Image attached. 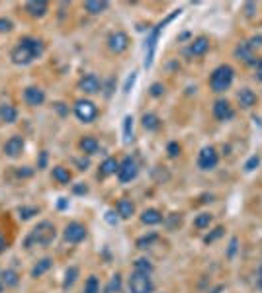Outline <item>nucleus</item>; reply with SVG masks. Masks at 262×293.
Here are the masks:
<instances>
[{"mask_svg": "<svg viewBox=\"0 0 262 293\" xmlns=\"http://www.w3.org/2000/svg\"><path fill=\"white\" fill-rule=\"evenodd\" d=\"M45 51V43L36 37H22L18 45L12 49V63L16 65H30L36 59H39Z\"/></svg>", "mask_w": 262, "mask_h": 293, "instance_id": "obj_1", "label": "nucleus"}, {"mask_svg": "<svg viewBox=\"0 0 262 293\" xmlns=\"http://www.w3.org/2000/svg\"><path fill=\"white\" fill-rule=\"evenodd\" d=\"M57 237V231H55V225L49 223V221H41L32 233L30 237L26 238V246L32 248V244H39V246H49Z\"/></svg>", "mask_w": 262, "mask_h": 293, "instance_id": "obj_2", "label": "nucleus"}, {"mask_svg": "<svg viewBox=\"0 0 262 293\" xmlns=\"http://www.w3.org/2000/svg\"><path fill=\"white\" fill-rule=\"evenodd\" d=\"M233 80H235V69L231 65H219L217 69H213L209 76V86L213 92H227Z\"/></svg>", "mask_w": 262, "mask_h": 293, "instance_id": "obj_3", "label": "nucleus"}, {"mask_svg": "<svg viewBox=\"0 0 262 293\" xmlns=\"http://www.w3.org/2000/svg\"><path fill=\"white\" fill-rule=\"evenodd\" d=\"M180 12L182 10H174L165 22H161L151 34H149V37H147V43H145V51H147V59H145V67L149 69L151 67V63H153V55H155V49H157V41H159V37H161V34H163V30H165V26L167 24H170L176 16H180Z\"/></svg>", "mask_w": 262, "mask_h": 293, "instance_id": "obj_4", "label": "nucleus"}, {"mask_svg": "<svg viewBox=\"0 0 262 293\" xmlns=\"http://www.w3.org/2000/svg\"><path fill=\"white\" fill-rule=\"evenodd\" d=\"M127 287L129 293H153L155 291V283L151 279V274H143V272H131L129 279H127Z\"/></svg>", "mask_w": 262, "mask_h": 293, "instance_id": "obj_5", "label": "nucleus"}, {"mask_svg": "<svg viewBox=\"0 0 262 293\" xmlns=\"http://www.w3.org/2000/svg\"><path fill=\"white\" fill-rule=\"evenodd\" d=\"M139 174V166L135 163V159H131V157H125L121 163H119V168H117V178L121 184H127L131 180H135Z\"/></svg>", "mask_w": 262, "mask_h": 293, "instance_id": "obj_6", "label": "nucleus"}, {"mask_svg": "<svg viewBox=\"0 0 262 293\" xmlns=\"http://www.w3.org/2000/svg\"><path fill=\"white\" fill-rule=\"evenodd\" d=\"M75 115H76L82 123H90V121L96 119L98 108H96V104L90 102V100H78V102L75 104Z\"/></svg>", "mask_w": 262, "mask_h": 293, "instance_id": "obj_7", "label": "nucleus"}, {"mask_svg": "<svg viewBox=\"0 0 262 293\" xmlns=\"http://www.w3.org/2000/svg\"><path fill=\"white\" fill-rule=\"evenodd\" d=\"M63 237H65V240H67V242H71V244H78V242H82V240L86 238V227H84L82 223L73 221V223H69V225L65 227Z\"/></svg>", "mask_w": 262, "mask_h": 293, "instance_id": "obj_8", "label": "nucleus"}, {"mask_svg": "<svg viewBox=\"0 0 262 293\" xmlns=\"http://www.w3.org/2000/svg\"><path fill=\"white\" fill-rule=\"evenodd\" d=\"M219 163V155L215 153L213 146H204L198 155V166L202 170H213Z\"/></svg>", "mask_w": 262, "mask_h": 293, "instance_id": "obj_9", "label": "nucleus"}, {"mask_svg": "<svg viewBox=\"0 0 262 293\" xmlns=\"http://www.w3.org/2000/svg\"><path fill=\"white\" fill-rule=\"evenodd\" d=\"M108 47L113 53H123L129 47V36L125 32H112L108 37Z\"/></svg>", "mask_w": 262, "mask_h": 293, "instance_id": "obj_10", "label": "nucleus"}, {"mask_svg": "<svg viewBox=\"0 0 262 293\" xmlns=\"http://www.w3.org/2000/svg\"><path fill=\"white\" fill-rule=\"evenodd\" d=\"M213 115L217 121H229L235 117V110L227 100H217L213 104Z\"/></svg>", "mask_w": 262, "mask_h": 293, "instance_id": "obj_11", "label": "nucleus"}, {"mask_svg": "<svg viewBox=\"0 0 262 293\" xmlns=\"http://www.w3.org/2000/svg\"><path fill=\"white\" fill-rule=\"evenodd\" d=\"M24 145H26V143H24V137H20V135L10 137V139L4 143V155L10 157V159L20 157L22 151H24Z\"/></svg>", "mask_w": 262, "mask_h": 293, "instance_id": "obj_12", "label": "nucleus"}, {"mask_svg": "<svg viewBox=\"0 0 262 293\" xmlns=\"http://www.w3.org/2000/svg\"><path fill=\"white\" fill-rule=\"evenodd\" d=\"M78 88L84 92V94H96L102 90V82L96 74H84L80 80H78Z\"/></svg>", "mask_w": 262, "mask_h": 293, "instance_id": "obj_13", "label": "nucleus"}, {"mask_svg": "<svg viewBox=\"0 0 262 293\" xmlns=\"http://www.w3.org/2000/svg\"><path fill=\"white\" fill-rule=\"evenodd\" d=\"M24 100H26L28 106L37 108V106H41V104L45 102V92H43L39 86H28V88L24 90Z\"/></svg>", "mask_w": 262, "mask_h": 293, "instance_id": "obj_14", "label": "nucleus"}, {"mask_svg": "<svg viewBox=\"0 0 262 293\" xmlns=\"http://www.w3.org/2000/svg\"><path fill=\"white\" fill-rule=\"evenodd\" d=\"M47 8H49V4L45 2V0H30V2H26V12L30 16H34V18L45 16Z\"/></svg>", "mask_w": 262, "mask_h": 293, "instance_id": "obj_15", "label": "nucleus"}, {"mask_svg": "<svg viewBox=\"0 0 262 293\" xmlns=\"http://www.w3.org/2000/svg\"><path fill=\"white\" fill-rule=\"evenodd\" d=\"M207 49H209V41H207V37H196V39L190 43V47H188V55L202 57V55H206V53H207Z\"/></svg>", "mask_w": 262, "mask_h": 293, "instance_id": "obj_16", "label": "nucleus"}, {"mask_svg": "<svg viewBox=\"0 0 262 293\" xmlns=\"http://www.w3.org/2000/svg\"><path fill=\"white\" fill-rule=\"evenodd\" d=\"M237 100H239V106L244 108V110H250L254 104H256V94L250 90V88H241L237 92Z\"/></svg>", "mask_w": 262, "mask_h": 293, "instance_id": "obj_17", "label": "nucleus"}, {"mask_svg": "<svg viewBox=\"0 0 262 293\" xmlns=\"http://www.w3.org/2000/svg\"><path fill=\"white\" fill-rule=\"evenodd\" d=\"M235 57H237L239 61L246 63V65H256V61H254V51H250L244 41L235 47Z\"/></svg>", "mask_w": 262, "mask_h": 293, "instance_id": "obj_18", "label": "nucleus"}, {"mask_svg": "<svg viewBox=\"0 0 262 293\" xmlns=\"http://www.w3.org/2000/svg\"><path fill=\"white\" fill-rule=\"evenodd\" d=\"M78 146H80V151H82L84 155H94V153H98V149H100V143H98V139H96V137L86 135V137H82V139H80Z\"/></svg>", "mask_w": 262, "mask_h": 293, "instance_id": "obj_19", "label": "nucleus"}, {"mask_svg": "<svg viewBox=\"0 0 262 293\" xmlns=\"http://www.w3.org/2000/svg\"><path fill=\"white\" fill-rule=\"evenodd\" d=\"M117 168H119V161H115L113 157H108L102 165H100V170H98V174L102 176V178H106V176H112V174H117Z\"/></svg>", "mask_w": 262, "mask_h": 293, "instance_id": "obj_20", "label": "nucleus"}, {"mask_svg": "<svg viewBox=\"0 0 262 293\" xmlns=\"http://www.w3.org/2000/svg\"><path fill=\"white\" fill-rule=\"evenodd\" d=\"M115 209H117V215H119L121 219H129L131 215L135 213V205H133V201L127 200V198L119 200V201H117V205H115Z\"/></svg>", "mask_w": 262, "mask_h": 293, "instance_id": "obj_21", "label": "nucleus"}, {"mask_svg": "<svg viewBox=\"0 0 262 293\" xmlns=\"http://www.w3.org/2000/svg\"><path fill=\"white\" fill-rule=\"evenodd\" d=\"M163 221V215H161V211L159 209H145L143 213H141V223L143 225H149V227H153V225H159Z\"/></svg>", "mask_w": 262, "mask_h": 293, "instance_id": "obj_22", "label": "nucleus"}, {"mask_svg": "<svg viewBox=\"0 0 262 293\" xmlns=\"http://www.w3.org/2000/svg\"><path fill=\"white\" fill-rule=\"evenodd\" d=\"M0 119L4 123H14L18 119V110L12 104H2L0 106Z\"/></svg>", "mask_w": 262, "mask_h": 293, "instance_id": "obj_23", "label": "nucleus"}, {"mask_svg": "<svg viewBox=\"0 0 262 293\" xmlns=\"http://www.w3.org/2000/svg\"><path fill=\"white\" fill-rule=\"evenodd\" d=\"M110 8V2H106V0H90V2H84V10L88 14H102Z\"/></svg>", "mask_w": 262, "mask_h": 293, "instance_id": "obj_24", "label": "nucleus"}, {"mask_svg": "<svg viewBox=\"0 0 262 293\" xmlns=\"http://www.w3.org/2000/svg\"><path fill=\"white\" fill-rule=\"evenodd\" d=\"M71 172H69V168H65V166H55L53 168V180L57 182V184H69L71 182Z\"/></svg>", "mask_w": 262, "mask_h": 293, "instance_id": "obj_25", "label": "nucleus"}, {"mask_svg": "<svg viewBox=\"0 0 262 293\" xmlns=\"http://www.w3.org/2000/svg\"><path fill=\"white\" fill-rule=\"evenodd\" d=\"M141 121H143V127H145L147 131H157V129L161 127V119H159L155 113H145V115L141 117Z\"/></svg>", "mask_w": 262, "mask_h": 293, "instance_id": "obj_26", "label": "nucleus"}, {"mask_svg": "<svg viewBox=\"0 0 262 293\" xmlns=\"http://www.w3.org/2000/svg\"><path fill=\"white\" fill-rule=\"evenodd\" d=\"M51 266H53V260H51V258H43V260H39V262L36 264V268L32 270V275H34V277H41Z\"/></svg>", "mask_w": 262, "mask_h": 293, "instance_id": "obj_27", "label": "nucleus"}, {"mask_svg": "<svg viewBox=\"0 0 262 293\" xmlns=\"http://www.w3.org/2000/svg\"><path fill=\"white\" fill-rule=\"evenodd\" d=\"M0 275H2V285H6V287H14L20 281V275L14 270H4Z\"/></svg>", "mask_w": 262, "mask_h": 293, "instance_id": "obj_28", "label": "nucleus"}, {"mask_svg": "<svg viewBox=\"0 0 262 293\" xmlns=\"http://www.w3.org/2000/svg\"><path fill=\"white\" fill-rule=\"evenodd\" d=\"M131 139H133V117L127 115L123 119V141L129 143Z\"/></svg>", "mask_w": 262, "mask_h": 293, "instance_id": "obj_29", "label": "nucleus"}, {"mask_svg": "<svg viewBox=\"0 0 262 293\" xmlns=\"http://www.w3.org/2000/svg\"><path fill=\"white\" fill-rule=\"evenodd\" d=\"M211 221H213L211 213H200V215L194 219V227H196V229H207V227L211 225Z\"/></svg>", "mask_w": 262, "mask_h": 293, "instance_id": "obj_30", "label": "nucleus"}, {"mask_svg": "<svg viewBox=\"0 0 262 293\" xmlns=\"http://www.w3.org/2000/svg\"><path fill=\"white\" fill-rule=\"evenodd\" d=\"M133 268H135V272H143V274H151V272H153V264H151V260H147V258L135 260Z\"/></svg>", "mask_w": 262, "mask_h": 293, "instance_id": "obj_31", "label": "nucleus"}, {"mask_svg": "<svg viewBox=\"0 0 262 293\" xmlns=\"http://www.w3.org/2000/svg\"><path fill=\"white\" fill-rule=\"evenodd\" d=\"M78 277V268H75V266H71L69 270H67V274H65V281H63V287L65 289H69L73 283H75V279Z\"/></svg>", "mask_w": 262, "mask_h": 293, "instance_id": "obj_32", "label": "nucleus"}, {"mask_svg": "<svg viewBox=\"0 0 262 293\" xmlns=\"http://www.w3.org/2000/svg\"><path fill=\"white\" fill-rule=\"evenodd\" d=\"M84 293H100V281L96 275H90L84 283Z\"/></svg>", "mask_w": 262, "mask_h": 293, "instance_id": "obj_33", "label": "nucleus"}, {"mask_svg": "<svg viewBox=\"0 0 262 293\" xmlns=\"http://www.w3.org/2000/svg\"><path fill=\"white\" fill-rule=\"evenodd\" d=\"M119 287H121V275L115 274V275H112V279H110L108 293H115V291H119Z\"/></svg>", "mask_w": 262, "mask_h": 293, "instance_id": "obj_34", "label": "nucleus"}, {"mask_svg": "<svg viewBox=\"0 0 262 293\" xmlns=\"http://www.w3.org/2000/svg\"><path fill=\"white\" fill-rule=\"evenodd\" d=\"M246 45H248V49L250 51H254V49H258V47H262V36L258 34V36H252L248 41H244Z\"/></svg>", "mask_w": 262, "mask_h": 293, "instance_id": "obj_35", "label": "nucleus"}, {"mask_svg": "<svg viewBox=\"0 0 262 293\" xmlns=\"http://www.w3.org/2000/svg\"><path fill=\"white\" fill-rule=\"evenodd\" d=\"M258 165H260V157H258V155H254V157H250V159L244 163V170H246V172H252Z\"/></svg>", "mask_w": 262, "mask_h": 293, "instance_id": "obj_36", "label": "nucleus"}, {"mask_svg": "<svg viewBox=\"0 0 262 293\" xmlns=\"http://www.w3.org/2000/svg\"><path fill=\"white\" fill-rule=\"evenodd\" d=\"M167 151H168V157H170V159H176V157H180V145L172 141V143H168Z\"/></svg>", "mask_w": 262, "mask_h": 293, "instance_id": "obj_37", "label": "nucleus"}, {"mask_svg": "<svg viewBox=\"0 0 262 293\" xmlns=\"http://www.w3.org/2000/svg\"><path fill=\"white\" fill-rule=\"evenodd\" d=\"M37 207H20V217L22 219H30V217H34V215H37Z\"/></svg>", "mask_w": 262, "mask_h": 293, "instance_id": "obj_38", "label": "nucleus"}, {"mask_svg": "<svg viewBox=\"0 0 262 293\" xmlns=\"http://www.w3.org/2000/svg\"><path fill=\"white\" fill-rule=\"evenodd\" d=\"M12 28H14V24L8 18H0V34H8V32H12Z\"/></svg>", "mask_w": 262, "mask_h": 293, "instance_id": "obj_39", "label": "nucleus"}, {"mask_svg": "<svg viewBox=\"0 0 262 293\" xmlns=\"http://www.w3.org/2000/svg\"><path fill=\"white\" fill-rule=\"evenodd\" d=\"M223 231H225V229H223V227H217V229H215V231H213V233H211V235H207V237H206V238H204V242H206V244H209V242H213V240H215V238H219V237H221V235H223Z\"/></svg>", "mask_w": 262, "mask_h": 293, "instance_id": "obj_40", "label": "nucleus"}, {"mask_svg": "<svg viewBox=\"0 0 262 293\" xmlns=\"http://www.w3.org/2000/svg\"><path fill=\"white\" fill-rule=\"evenodd\" d=\"M149 92H151V96H153V98H159V96H163V94H165V86H163V84H159V82H155V84L151 86V90H149Z\"/></svg>", "mask_w": 262, "mask_h": 293, "instance_id": "obj_41", "label": "nucleus"}, {"mask_svg": "<svg viewBox=\"0 0 262 293\" xmlns=\"http://www.w3.org/2000/svg\"><path fill=\"white\" fill-rule=\"evenodd\" d=\"M157 238V235H149V237H143V238H139L137 240V246L139 248H147L149 244H151V240H155Z\"/></svg>", "mask_w": 262, "mask_h": 293, "instance_id": "obj_42", "label": "nucleus"}, {"mask_svg": "<svg viewBox=\"0 0 262 293\" xmlns=\"http://www.w3.org/2000/svg\"><path fill=\"white\" fill-rule=\"evenodd\" d=\"M133 82H135V73H131V76H127V80H125V86H123V94H129V88L133 86Z\"/></svg>", "mask_w": 262, "mask_h": 293, "instance_id": "obj_43", "label": "nucleus"}, {"mask_svg": "<svg viewBox=\"0 0 262 293\" xmlns=\"http://www.w3.org/2000/svg\"><path fill=\"white\" fill-rule=\"evenodd\" d=\"M254 78L262 82V59L256 61V69H254Z\"/></svg>", "mask_w": 262, "mask_h": 293, "instance_id": "obj_44", "label": "nucleus"}, {"mask_svg": "<svg viewBox=\"0 0 262 293\" xmlns=\"http://www.w3.org/2000/svg\"><path fill=\"white\" fill-rule=\"evenodd\" d=\"M8 248V242H6V238H4V235L0 233V254H2L4 250Z\"/></svg>", "mask_w": 262, "mask_h": 293, "instance_id": "obj_45", "label": "nucleus"}, {"mask_svg": "<svg viewBox=\"0 0 262 293\" xmlns=\"http://www.w3.org/2000/svg\"><path fill=\"white\" fill-rule=\"evenodd\" d=\"M106 219H108V223H112V225L117 223V217H113V211H108V213H106Z\"/></svg>", "mask_w": 262, "mask_h": 293, "instance_id": "obj_46", "label": "nucleus"}, {"mask_svg": "<svg viewBox=\"0 0 262 293\" xmlns=\"http://www.w3.org/2000/svg\"><path fill=\"white\" fill-rule=\"evenodd\" d=\"M256 285H258V289H262V266L258 268V275H256Z\"/></svg>", "mask_w": 262, "mask_h": 293, "instance_id": "obj_47", "label": "nucleus"}, {"mask_svg": "<svg viewBox=\"0 0 262 293\" xmlns=\"http://www.w3.org/2000/svg\"><path fill=\"white\" fill-rule=\"evenodd\" d=\"M235 248H237V238H231V248H229V256L235 254Z\"/></svg>", "mask_w": 262, "mask_h": 293, "instance_id": "obj_48", "label": "nucleus"}, {"mask_svg": "<svg viewBox=\"0 0 262 293\" xmlns=\"http://www.w3.org/2000/svg\"><path fill=\"white\" fill-rule=\"evenodd\" d=\"M45 161H47V153H41V163H39V168L45 166Z\"/></svg>", "mask_w": 262, "mask_h": 293, "instance_id": "obj_49", "label": "nucleus"}, {"mask_svg": "<svg viewBox=\"0 0 262 293\" xmlns=\"http://www.w3.org/2000/svg\"><path fill=\"white\" fill-rule=\"evenodd\" d=\"M18 176H32V170H18Z\"/></svg>", "mask_w": 262, "mask_h": 293, "instance_id": "obj_50", "label": "nucleus"}, {"mask_svg": "<svg viewBox=\"0 0 262 293\" xmlns=\"http://www.w3.org/2000/svg\"><path fill=\"white\" fill-rule=\"evenodd\" d=\"M59 207L63 209V207H67V201H65V198H61V201H59Z\"/></svg>", "mask_w": 262, "mask_h": 293, "instance_id": "obj_51", "label": "nucleus"}, {"mask_svg": "<svg viewBox=\"0 0 262 293\" xmlns=\"http://www.w3.org/2000/svg\"><path fill=\"white\" fill-rule=\"evenodd\" d=\"M2 287H4V285H2V281H0V293H2Z\"/></svg>", "mask_w": 262, "mask_h": 293, "instance_id": "obj_52", "label": "nucleus"}]
</instances>
